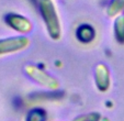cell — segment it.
Masks as SVG:
<instances>
[{
    "label": "cell",
    "mask_w": 124,
    "mask_h": 121,
    "mask_svg": "<svg viewBox=\"0 0 124 121\" xmlns=\"http://www.w3.org/2000/svg\"><path fill=\"white\" fill-rule=\"evenodd\" d=\"M26 121H45L46 120V112L43 109L36 108L31 110L26 116Z\"/></svg>",
    "instance_id": "cell-10"
},
{
    "label": "cell",
    "mask_w": 124,
    "mask_h": 121,
    "mask_svg": "<svg viewBox=\"0 0 124 121\" xmlns=\"http://www.w3.org/2000/svg\"><path fill=\"white\" fill-rule=\"evenodd\" d=\"M24 72L35 83L40 84L41 86L46 87L51 90H57L59 87V83L56 78L46 73L44 69H41L38 66L26 65L24 66Z\"/></svg>",
    "instance_id": "cell-2"
},
{
    "label": "cell",
    "mask_w": 124,
    "mask_h": 121,
    "mask_svg": "<svg viewBox=\"0 0 124 121\" xmlns=\"http://www.w3.org/2000/svg\"><path fill=\"white\" fill-rule=\"evenodd\" d=\"M94 82L100 91H107L111 85V76L109 68L104 64H99L94 69Z\"/></svg>",
    "instance_id": "cell-5"
},
{
    "label": "cell",
    "mask_w": 124,
    "mask_h": 121,
    "mask_svg": "<svg viewBox=\"0 0 124 121\" xmlns=\"http://www.w3.org/2000/svg\"><path fill=\"white\" fill-rule=\"evenodd\" d=\"M63 97V94L61 91L54 90L53 93H34L30 96V100L36 101V103H42L45 100H56L61 99Z\"/></svg>",
    "instance_id": "cell-7"
},
{
    "label": "cell",
    "mask_w": 124,
    "mask_h": 121,
    "mask_svg": "<svg viewBox=\"0 0 124 121\" xmlns=\"http://www.w3.org/2000/svg\"><path fill=\"white\" fill-rule=\"evenodd\" d=\"M5 22L8 26L22 34L30 33L33 28L30 20L19 13H7L5 16Z\"/></svg>",
    "instance_id": "cell-4"
},
{
    "label": "cell",
    "mask_w": 124,
    "mask_h": 121,
    "mask_svg": "<svg viewBox=\"0 0 124 121\" xmlns=\"http://www.w3.org/2000/svg\"><path fill=\"white\" fill-rule=\"evenodd\" d=\"M124 10V0H111L107 7V14L110 18L116 17Z\"/></svg>",
    "instance_id": "cell-9"
},
{
    "label": "cell",
    "mask_w": 124,
    "mask_h": 121,
    "mask_svg": "<svg viewBox=\"0 0 124 121\" xmlns=\"http://www.w3.org/2000/svg\"><path fill=\"white\" fill-rule=\"evenodd\" d=\"M39 10L43 18L49 37L58 40L62 36V26L53 0H39Z\"/></svg>",
    "instance_id": "cell-1"
},
{
    "label": "cell",
    "mask_w": 124,
    "mask_h": 121,
    "mask_svg": "<svg viewBox=\"0 0 124 121\" xmlns=\"http://www.w3.org/2000/svg\"><path fill=\"white\" fill-rule=\"evenodd\" d=\"M29 45H30V40L23 35L0 39V55H7L23 51Z\"/></svg>",
    "instance_id": "cell-3"
},
{
    "label": "cell",
    "mask_w": 124,
    "mask_h": 121,
    "mask_svg": "<svg viewBox=\"0 0 124 121\" xmlns=\"http://www.w3.org/2000/svg\"><path fill=\"white\" fill-rule=\"evenodd\" d=\"M113 31L115 40L120 44H124V16H120L119 18L115 19Z\"/></svg>",
    "instance_id": "cell-8"
},
{
    "label": "cell",
    "mask_w": 124,
    "mask_h": 121,
    "mask_svg": "<svg viewBox=\"0 0 124 121\" xmlns=\"http://www.w3.org/2000/svg\"><path fill=\"white\" fill-rule=\"evenodd\" d=\"M76 36H77V40L79 42L84 43V44H88V43H91L96 37V30L91 24L84 23L77 28Z\"/></svg>",
    "instance_id": "cell-6"
},
{
    "label": "cell",
    "mask_w": 124,
    "mask_h": 121,
    "mask_svg": "<svg viewBox=\"0 0 124 121\" xmlns=\"http://www.w3.org/2000/svg\"><path fill=\"white\" fill-rule=\"evenodd\" d=\"M30 1H31V2H32L34 6H38V7H39V0H30Z\"/></svg>",
    "instance_id": "cell-12"
},
{
    "label": "cell",
    "mask_w": 124,
    "mask_h": 121,
    "mask_svg": "<svg viewBox=\"0 0 124 121\" xmlns=\"http://www.w3.org/2000/svg\"><path fill=\"white\" fill-rule=\"evenodd\" d=\"M100 118L101 116L99 112H90L76 117L73 121H100Z\"/></svg>",
    "instance_id": "cell-11"
}]
</instances>
